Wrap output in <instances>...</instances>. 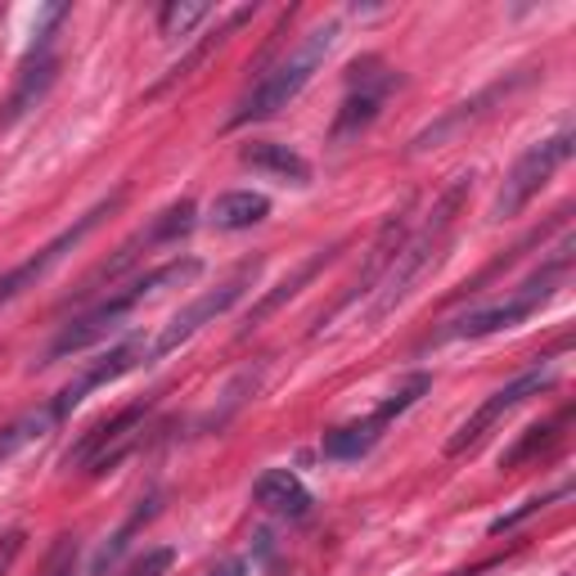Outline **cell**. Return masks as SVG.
Returning a JSON list of instances; mask_svg holds the SVG:
<instances>
[{"label":"cell","instance_id":"6da1fadb","mask_svg":"<svg viewBox=\"0 0 576 576\" xmlns=\"http://www.w3.org/2000/svg\"><path fill=\"white\" fill-rule=\"evenodd\" d=\"M469 195H473V172L455 176V180L442 189V195H437V203L428 208V216L405 235V244L397 248V257H392V266H388V275H383V284L374 289V302H369V320H374V325H378L383 316H392L397 306L414 293V284L437 266V257L446 252L450 230H455L459 212H465Z\"/></svg>","mask_w":576,"mask_h":576},{"label":"cell","instance_id":"7a4b0ae2","mask_svg":"<svg viewBox=\"0 0 576 576\" xmlns=\"http://www.w3.org/2000/svg\"><path fill=\"white\" fill-rule=\"evenodd\" d=\"M338 46V23H320L302 36V42L271 68V72H261L252 91L235 104V113H230V122L225 127H248V122H266V118H275L280 108H289L306 86H311V77L320 72V63L329 59V50Z\"/></svg>","mask_w":576,"mask_h":576},{"label":"cell","instance_id":"3957f363","mask_svg":"<svg viewBox=\"0 0 576 576\" xmlns=\"http://www.w3.org/2000/svg\"><path fill=\"white\" fill-rule=\"evenodd\" d=\"M195 225H199V208H195V199H176V203H167V208H163L158 216H153L144 230H136V235H131L118 252H113L108 261H99L95 271H91L82 284H77V289L68 293V302H63V306H72V302H91L95 293L113 289V284H118V280L131 271V266H136L144 252L167 248V244H180Z\"/></svg>","mask_w":576,"mask_h":576},{"label":"cell","instance_id":"277c9868","mask_svg":"<svg viewBox=\"0 0 576 576\" xmlns=\"http://www.w3.org/2000/svg\"><path fill=\"white\" fill-rule=\"evenodd\" d=\"M572 149H576V131L572 127H563V131L545 136V140H536V144H527L518 158H514V167L505 172L501 195H495V203H491V221H514L554 180V172L572 158Z\"/></svg>","mask_w":576,"mask_h":576},{"label":"cell","instance_id":"5b68a950","mask_svg":"<svg viewBox=\"0 0 576 576\" xmlns=\"http://www.w3.org/2000/svg\"><path fill=\"white\" fill-rule=\"evenodd\" d=\"M257 275H261V257L244 261V266H239V271L230 275V280H221L216 289H208V293H199V297L189 302V306H180V311H176V316L163 325V333L149 342V361H163V356H172V352L180 348V342H189V338H195L199 329L216 325V320L230 311V306H235V302H239V297H244V293L257 284Z\"/></svg>","mask_w":576,"mask_h":576},{"label":"cell","instance_id":"8992f818","mask_svg":"<svg viewBox=\"0 0 576 576\" xmlns=\"http://www.w3.org/2000/svg\"><path fill=\"white\" fill-rule=\"evenodd\" d=\"M554 383H559V361H536V365H527L522 374H514L509 383H505V388H495L469 419H465V424H459L455 428V437L446 442V455H465L469 446H478L495 424H501V419L505 414H514L522 401H531V397H541V392H550L554 388Z\"/></svg>","mask_w":576,"mask_h":576},{"label":"cell","instance_id":"52a82bcc","mask_svg":"<svg viewBox=\"0 0 576 576\" xmlns=\"http://www.w3.org/2000/svg\"><path fill=\"white\" fill-rule=\"evenodd\" d=\"M122 199H127V189H113L108 199H99L91 212H82V216H77V221L68 225V230H59V235H55L46 248H36L27 261H19L14 271L0 275V306H10L19 293H27V289L42 284V280L55 271V266H59V261H63L77 244H82V239L91 235V230H99V221H104V216H113V212L122 208Z\"/></svg>","mask_w":576,"mask_h":576},{"label":"cell","instance_id":"ba28073f","mask_svg":"<svg viewBox=\"0 0 576 576\" xmlns=\"http://www.w3.org/2000/svg\"><path fill=\"white\" fill-rule=\"evenodd\" d=\"M140 302H144V293H140L136 284H127V289H118V293L99 297L95 306H86L82 316H72V320H68V325L55 333V342L46 348V361H42V365H55V361H63V356H77V352L95 348L99 338L118 333V329H122V320L136 311Z\"/></svg>","mask_w":576,"mask_h":576},{"label":"cell","instance_id":"9c48e42d","mask_svg":"<svg viewBox=\"0 0 576 576\" xmlns=\"http://www.w3.org/2000/svg\"><path fill=\"white\" fill-rule=\"evenodd\" d=\"M536 77V68H518V72H509V77H501V82H491V86H482L473 99H459L455 108H446L442 118H433L424 131H419L414 140H410V153H428V149H437V144H446V140H455L465 127H473V122H482L486 113L495 108V104H505L514 91H522L527 82Z\"/></svg>","mask_w":576,"mask_h":576},{"label":"cell","instance_id":"30bf717a","mask_svg":"<svg viewBox=\"0 0 576 576\" xmlns=\"http://www.w3.org/2000/svg\"><path fill=\"white\" fill-rule=\"evenodd\" d=\"M136 365H149V338L144 333H127L122 342H118V348H113V352H104L99 361H91L82 374H77L72 383H68V388L50 401L55 405V414L59 419H68L77 405H82L95 388H108V383H118L122 374H131Z\"/></svg>","mask_w":576,"mask_h":576},{"label":"cell","instance_id":"8fae6325","mask_svg":"<svg viewBox=\"0 0 576 576\" xmlns=\"http://www.w3.org/2000/svg\"><path fill=\"white\" fill-rule=\"evenodd\" d=\"M405 235H410V221H405V212H392L388 221H383V230H378V235H374V244H369V257H365V266H361V275L352 280V289H348V293L338 297V306H333V311L316 320V329H311V333H320V329H325V325H329L338 311H348V306H356L361 297H369V293L383 284V275H388V266H392L397 248L405 244Z\"/></svg>","mask_w":576,"mask_h":576},{"label":"cell","instance_id":"7c38bea8","mask_svg":"<svg viewBox=\"0 0 576 576\" xmlns=\"http://www.w3.org/2000/svg\"><path fill=\"white\" fill-rule=\"evenodd\" d=\"M149 410H153V397H144V401H131V405H122V410H113L108 419H99V424H91L82 437H77V442L68 446V455H63V469L91 465V459H95V455H104L108 446H118V442H127V437L144 433V419H149Z\"/></svg>","mask_w":576,"mask_h":576},{"label":"cell","instance_id":"4fadbf2b","mask_svg":"<svg viewBox=\"0 0 576 576\" xmlns=\"http://www.w3.org/2000/svg\"><path fill=\"white\" fill-rule=\"evenodd\" d=\"M55 82H59V55L55 50H27L23 68H19V82L10 91V104H5V113H0V127H14L23 113H32L50 95Z\"/></svg>","mask_w":576,"mask_h":576},{"label":"cell","instance_id":"5bb4252c","mask_svg":"<svg viewBox=\"0 0 576 576\" xmlns=\"http://www.w3.org/2000/svg\"><path fill=\"white\" fill-rule=\"evenodd\" d=\"M338 248H342V244H333V248H320V252H311L306 261H297V266H293V271H289V275H284V280H280L275 289H266V293H261V297L252 302V311L244 316V333H252L257 325H266V320H271V316L280 311V306H284V302H293V297H297V293H302L306 284H311V280H316V275L325 271V266H329V261L338 257Z\"/></svg>","mask_w":576,"mask_h":576},{"label":"cell","instance_id":"9a60e30c","mask_svg":"<svg viewBox=\"0 0 576 576\" xmlns=\"http://www.w3.org/2000/svg\"><path fill=\"white\" fill-rule=\"evenodd\" d=\"M239 163L271 176V180H284V185H311V163L302 158L293 144H280V140H252L239 149Z\"/></svg>","mask_w":576,"mask_h":576},{"label":"cell","instance_id":"2e32d148","mask_svg":"<svg viewBox=\"0 0 576 576\" xmlns=\"http://www.w3.org/2000/svg\"><path fill=\"white\" fill-rule=\"evenodd\" d=\"M252 501L261 505V509H271V514H280V518H306L311 514V491L302 486V478L297 473H289V469H266L257 482H252Z\"/></svg>","mask_w":576,"mask_h":576},{"label":"cell","instance_id":"e0dca14e","mask_svg":"<svg viewBox=\"0 0 576 576\" xmlns=\"http://www.w3.org/2000/svg\"><path fill=\"white\" fill-rule=\"evenodd\" d=\"M531 311H536L531 302H522L518 293H509L505 302H491V306H482V311L459 316L442 338H486V333H505V329H518Z\"/></svg>","mask_w":576,"mask_h":576},{"label":"cell","instance_id":"ac0fdd59","mask_svg":"<svg viewBox=\"0 0 576 576\" xmlns=\"http://www.w3.org/2000/svg\"><path fill=\"white\" fill-rule=\"evenodd\" d=\"M252 14H257V5H244V10H235V14H225V19H221V23H216V27H212V32L203 36V42H199L195 50H189L185 59H176V63L167 68V77H158V82H153V86H149V95H163L167 86H176V82H185V77H189V72H195V68H199V63H203V59H208L212 50H221V46H225V42H230V36H235V32L244 27V23H252Z\"/></svg>","mask_w":576,"mask_h":576},{"label":"cell","instance_id":"d6986e66","mask_svg":"<svg viewBox=\"0 0 576 576\" xmlns=\"http://www.w3.org/2000/svg\"><path fill=\"white\" fill-rule=\"evenodd\" d=\"M266 216H271V199L257 195V189H225V195H216L208 208V221L216 230H230V235L261 225Z\"/></svg>","mask_w":576,"mask_h":576},{"label":"cell","instance_id":"ffe728a7","mask_svg":"<svg viewBox=\"0 0 576 576\" xmlns=\"http://www.w3.org/2000/svg\"><path fill=\"white\" fill-rule=\"evenodd\" d=\"M55 424H59L55 405H36V410L19 414L14 424H5V428H0V465H5L10 455H19L23 446H32V442L50 437V433H55Z\"/></svg>","mask_w":576,"mask_h":576},{"label":"cell","instance_id":"44dd1931","mask_svg":"<svg viewBox=\"0 0 576 576\" xmlns=\"http://www.w3.org/2000/svg\"><path fill=\"white\" fill-rule=\"evenodd\" d=\"M563 428H567V410H559L554 419H545V424H531V428L501 455V469H518V465H527V459L554 450L559 437H563Z\"/></svg>","mask_w":576,"mask_h":576},{"label":"cell","instance_id":"7402d4cb","mask_svg":"<svg viewBox=\"0 0 576 576\" xmlns=\"http://www.w3.org/2000/svg\"><path fill=\"white\" fill-rule=\"evenodd\" d=\"M378 437H383V428L374 419H356V424H342V428L325 433L320 450H325V459H361L378 446Z\"/></svg>","mask_w":576,"mask_h":576},{"label":"cell","instance_id":"603a6c76","mask_svg":"<svg viewBox=\"0 0 576 576\" xmlns=\"http://www.w3.org/2000/svg\"><path fill=\"white\" fill-rule=\"evenodd\" d=\"M428 392H433V374H410V378L401 383V388H397V392H392L388 401H383V405H378V410H374L369 419H374V424H378V428H388V424H392V419H401L405 410H414V405H419V401H424Z\"/></svg>","mask_w":576,"mask_h":576},{"label":"cell","instance_id":"cb8c5ba5","mask_svg":"<svg viewBox=\"0 0 576 576\" xmlns=\"http://www.w3.org/2000/svg\"><path fill=\"white\" fill-rule=\"evenodd\" d=\"M149 518H158V495H149V501H140V505H136V514H131V518H127L118 531H113V541H108V545L99 550V559H95V576H99L108 563H118V559H122V550L131 545V536H136V531H140Z\"/></svg>","mask_w":576,"mask_h":576},{"label":"cell","instance_id":"d4e9b609","mask_svg":"<svg viewBox=\"0 0 576 576\" xmlns=\"http://www.w3.org/2000/svg\"><path fill=\"white\" fill-rule=\"evenodd\" d=\"M203 19H212V5H203V0H167L163 14H158V32L163 36H189Z\"/></svg>","mask_w":576,"mask_h":576},{"label":"cell","instance_id":"484cf974","mask_svg":"<svg viewBox=\"0 0 576 576\" xmlns=\"http://www.w3.org/2000/svg\"><path fill=\"white\" fill-rule=\"evenodd\" d=\"M559 495H567V486H563V491H554V495H531V501H527V505H518L514 514H501V518H495V522H491L486 531H491V536H501V531H514V527H518V522H527L531 514H541L545 505H554V501H559Z\"/></svg>","mask_w":576,"mask_h":576},{"label":"cell","instance_id":"4316f807","mask_svg":"<svg viewBox=\"0 0 576 576\" xmlns=\"http://www.w3.org/2000/svg\"><path fill=\"white\" fill-rule=\"evenodd\" d=\"M176 563V550H167V545H158V550H149L136 567H131V576H163L167 567Z\"/></svg>","mask_w":576,"mask_h":576},{"label":"cell","instance_id":"83f0119b","mask_svg":"<svg viewBox=\"0 0 576 576\" xmlns=\"http://www.w3.org/2000/svg\"><path fill=\"white\" fill-rule=\"evenodd\" d=\"M72 559H77V545H72L68 536H63V541L55 545V554H50V567H46V576H72Z\"/></svg>","mask_w":576,"mask_h":576},{"label":"cell","instance_id":"f1b7e54d","mask_svg":"<svg viewBox=\"0 0 576 576\" xmlns=\"http://www.w3.org/2000/svg\"><path fill=\"white\" fill-rule=\"evenodd\" d=\"M23 541H27L23 531H5V536H0V576H5L14 567V559L23 554Z\"/></svg>","mask_w":576,"mask_h":576},{"label":"cell","instance_id":"f546056e","mask_svg":"<svg viewBox=\"0 0 576 576\" xmlns=\"http://www.w3.org/2000/svg\"><path fill=\"white\" fill-rule=\"evenodd\" d=\"M244 572H248V563H244V559H230V563H221L212 576H244Z\"/></svg>","mask_w":576,"mask_h":576}]
</instances>
